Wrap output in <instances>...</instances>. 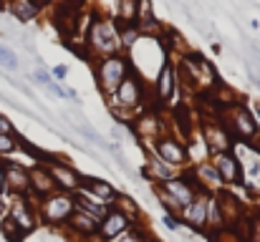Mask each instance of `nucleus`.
Wrapping results in <instances>:
<instances>
[{"instance_id": "20e7f679", "label": "nucleus", "mask_w": 260, "mask_h": 242, "mask_svg": "<svg viewBox=\"0 0 260 242\" xmlns=\"http://www.w3.org/2000/svg\"><path fill=\"white\" fill-rule=\"evenodd\" d=\"M162 194H165V199L170 202V207H172V210H177V207H182V210H184L187 204H192V202H194L197 189H194L187 179L174 177V179H167V182H165Z\"/></svg>"}, {"instance_id": "f8f14e48", "label": "nucleus", "mask_w": 260, "mask_h": 242, "mask_svg": "<svg viewBox=\"0 0 260 242\" xmlns=\"http://www.w3.org/2000/svg\"><path fill=\"white\" fill-rule=\"evenodd\" d=\"M81 192L91 194L93 199H99L101 204H111V199H116V189L104 182V179H91V177H81V184H79Z\"/></svg>"}, {"instance_id": "4468645a", "label": "nucleus", "mask_w": 260, "mask_h": 242, "mask_svg": "<svg viewBox=\"0 0 260 242\" xmlns=\"http://www.w3.org/2000/svg\"><path fill=\"white\" fill-rule=\"evenodd\" d=\"M184 222L197 230L207 225V197H194V202L184 207Z\"/></svg>"}, {"instance_id": "cd10ccee", "label": "nucleus", "mask_w": 260, "mask_h": 242, "mask_svg": "<svg viewBox=\"0 0 260 242\" xmlns=\"http://www.w3.org/2000/svg\"><path fill=\"white\" fill-rule=\"evenodd\" d=\"M111 242H144V237L137 235V232H129V230H126L124 235H119L116 240H111Z\"/></svg>"}, {"instance_id": "a211bd4d", "label": "nucleus", "mask_w": 260, "mask_h": 242, "mask_svg": "<svg viewBox=\"0 0 260 242\" xmlns=\"http://www.w3.org/2000/svg\"><path fill=\"white\" fill-rule=\"evenodd\" d=\"M10 220L28 235V232H33V227H36V215H33V210L25 204V202H15L13 204V210H10Z\"/></svg>"}, {"instance_id": "7ed1b4c3", "label": "nucleus", "mask_w": 260, "mask_h": 242, "mask_svg": "<svg viewBox=\"0 0 260 242\" xmlns=\"http://www.w3.org/2000/svg\"><path fill=\"white\" fill-rule=\"evenodd\" d=\"M74 210H76V202H74V197H69V194H48V197L41 202V215H43V220H46L48 225H61V222H66V220L74 215Z\"/></svg>"}, {"instance_id": "6e6552de", "label": "nucleus", "mask_w": 260, "mask_h": 242, "mask_svg": "<svg viewBox=\"0 0 260 242\" xmlns=\"http://www.w3.org/2000/svg\"><path fill=\"white\" fill-rule=\"evenodd\" d=\"M154 149H157V157L165 161V164H170V166H184L187 164V149L177 142V139H170V136H162V139H157V144H154Z\"/></svg>"}, {"instance_id": "a878e982", "label": "nucleus", "mask_w": 260, "mask_h": 242, "mask_svg": "<svg viewBox=\"0 0 260 242\" xmlns=\"http://www.w3.org/2000/svg\"><path fill=\"white\" fill-rule=\"evenodd\" d=\"M0 66L8 68V71H18V58H15V53H13L10 48H5L3 43H0Z\"/></svg>"}, {"instance_id": "dca6fc26", "label": "nucleus", "mask_w": 260, "mask_h": 242, "mask_svg": "<svg viewBox=\"0 0 260 242\" xmlns=\"http://www.w3.org/2000/svg\"><path fill=\"white\" fill-rule=\"evenodd\" d=\"M33 81H36L41 88H46L51 96H56V98H69V88H63L58 81H53V76H51L43 66H38V68L33 71Z\"/></svg>"}, {"instance_id": "c9c22d12", "label": "nucleus", "mask_w": 260, "mask_h": 242, "mask_svg": "<svg viewBox=\"0 0 260 242\" xmlns=\"http://www.w3.org/2000/svg\"><path fill=\"white\" fill-rule=\"evenodd\" d=\"M91 242H96V240H91Z\"/></svg>"}, {"instance_id": "6ab92c4d", "label": "nucleus", "mask_w": 260, "mask_h": 242, "mask_svg": "<svg viewBox=\"0 0 260 242\" xmlns=\"http://www.w3.org/2000/svg\"><path fill=\"white\" fill-rule=\"evenodd\" d=\"M174 91H177V81H174V71L172 66H162V71L157 74V93H159V98L162 101H170L174 96Z\"/></svg>"}, {"instance_id": "c85d7f7f", "label": "nucleus", "mask_w": 260, "mask_h": 242, "mask_svg": "<svg viewBox=\"0 0 260 242\" xmlns=\"http://www.w3.org/2000/svg\"><path fill=\"white\" fill-rule=\"evenodd\" d=\"M0 134H8V136H13V124L0 114Z\"/></svg>"}, {"instance_id": "ddd939ff", "label": "nucleus", "mask_w": 260, "mask_h": 242, "mask_svg": "<svg viewBox=\"0 0 260 242\" xmlns=\"http://www.w3.org/2000/svg\"><path fill=\"white\" fill-rule=\"evenodd\" d=\"M5 187H10L15 194H23L30 189V171L20 164H8L5 166Z\"/></svg>"}, {"instance_id": "2eb2a0df", "label": "nucleus", "mask_w": 260, "mask_h": 242, "mask_svg": "<svg viewBox=\"0 0 260 242\" xmlns=\"http://www.w3.org/2000/svg\"><path fill=\"white\" fill-rule=\"evenodd\" d=\"M30 189H33L38 197H48V194H53V192H56V182L51 179L48 169L38 166V169H33V171H30Z\"/></svg>"}, {"instance_id": "4be33fe9", "label": "nucleus", "mask_w": 260, "mask_h": 242, "mask_svg": "<svg viewBox=\"0 0 260 242\" xmlns=\"http://www.w3.org/2000/svg\"><path fill=\"white\" fill-rule=\"evenodd\" d=\"M194 174L205 182V184H210V187H220L222 184V179H220V174H217V169L212 166V161H207V164H200L197 169H194Z\"/></svg>"}, {"instance_id": "2f4dec72", "label": "nucleus", "mask_w": 260, "mask_h": 242, "mask_svg": "<svg viewBox=\"0 0 260 242\" xmlns=\"http://www.w3.org/2000/svg\"><path fill=\"white\" fill-rule=\"evenodd\" d=\"M253 242H260V215L255 217V222H253Z\"/></svg>"}, {"instance_id": "72a5a7b5", "label": "nucleus", "mask_w": 260, "mask_h": 242, "mask_svg": "<svg viewBox=\"0 0 260 242\" xmlns=\"http://www.w3.org/2000/svg\"><path fill=\"white\" fill-rule=\"evenodd\" d=\"M258 116H260V106H258Z\"/></svg>"}, {"instance_id": "473e14b6", "label": "nucleus", "mask_w": 260, "mask_h": 242, "mask_svg": "<svg viewBox=\"0 0 260 242\" xmlns=\"http://www.w3.org/2000/svg\"><path fill=\"white\" fill-rule=\"evenodd\" d=\"M5 189V166H0V192Z\"/></svg>"}, {"instance_id": "f3484780", "label": "nucleus", "mask_w": 260, "mask_h": 242, "mask_svg": "<svg viewBox=\"0 0 260 242\" xmlns=\"http://www.w3.org/2000/svg\"><path fill=\"white\" fill-rule=\"evenodd\" d=\"M69 225H71V230H76L79 235H96L99 232V220L96 217H91L86 212H81V210H74V215L66 220Z\"/></svg>"}, {"instance_id": "39448f33", "label": "nucleus", "mask_w": 260, "mask_h": 242, "mask_svg": "<svg viewBox=\"0 0 260 242\" xmlns=\"http://www.w3.org/2000/svg\"><path fill=\"white\" fill-rule=\"evenodd\" d=\"M212 166L217 169L222 184H240L243 182V166H240V161L233 152L212 154Z\"/></svg>"}, {"instance_id": "aec40b11", "label": "nucleus", "mask_w": 260, "mask_h": 242, "mask_svg": "<svg viewBox=\"0 0 260 242\" xmlns=\"http://www.w3.org/2000/svg\"><path fill=\"white\" fill-rule=\"evenodd\" d=\"M10 13L15 15V20L28 23L38 15V5L36 0H10Z\"/></svg>"}, {"instance_id": "412c9836", "label": "nucleus", "mask_w": 260, "mask_h": 242, "mask_svg": "<svg viewBox=\"0 0 260 242\" xmlns=\"http://www.w3.org/2000/svg\"><path fill=\"white\" fill-rule=\"evenodd\" d=\"M225 215H222V204L217 197H207V225L210 227H222Z\"/></svg>"}, {"instance_id": "f704fd0d", "label": "nucleus", "mask_w": 260, "mask_h": 242, "mask_svg": "<svg viewBox=\"0 0 260 242\" xmlns=\"http://www.w3.org/2000/svg\"><path fill=\"white\" fill-rule=\"evenodd\" d=\"M74 3H81V0H74Z\"/></svg>"}, {"instance_id": "423d86ee", "label": "nucleus", "mask_w": 260, "mask_h": 242, "mask_svg": "<svg viewBox=\"0 0 260 242\" xmlns=\"http://www.w3.org/2000/svg\"><path fill=\"white\" fill-rule=\"evenodd\" d=\"M114 103L116 106H124V109H137L139 103H142V81L139 76H126V79L121 81V86L114 91Z\"/></svg>"}, {"instance_id": "f257e3e1", "label": "nucleus", "mask_w": 260, "mask_h": 242, "mask_svg": "<svg viewBox=\"0 0 260 242\" xmlns=\"http://www.w3.org/2000/svg\"><path fill=\"white\" fill-rule=\"evenodd\" d=\"M132 74V63L124 58V56H109L104 61H99V68H96V81H99V88L106 93V96H114V91L121 86V81Z\"/></svg>"}, {"instance_id": "393cba45", "label": "nucleus", "mask_w": 260, "mask_h": 242, "mask_svg": "<svg viewBox=\"0 0 260 242\" xmlns=\"http://www.w3.org/2000/svg\"><path fill=\"white\" fill-rule=\"evenodd\" d=\"M149 169H152L159 179H165V182H167V179H174L172 166H170V164H165L162 159H152V161H149Z\"/></svg>"}, {"instance_id": "b1692460", "label": "nucleus", "mask_w": 260, "mask_h": 242, "mask_svg": "<svg viewBox=\"0 0 260 242\" xmlns=\"http://www.w3.org/2000/svg\"><path fill=\"white\" fill-rule=\"evenodd\" d=\"M116 15L124 23H134V18H137V0H116Z\"/></svg>"}, {"instance_id": "1a4fd4ad", "label": "nucleus", "mask_w": 260, "mask_h": 242, "mask_svg": "<svg viewBox=\"0 0 260 242\" xmlns=\"http://www.w3.org/2000/svg\"><path fill=\"white\" fill-rule=\"evenodd\" d=\"M129 227H132L129 215H124L121 210H111V212H106V217L101 220V225H99V235H101L104 240H116V237L124 235Z\"/></svg>"}, {"instance_id": "bb28decb", "label": "nucleus", "mask_w": 260, "mask_h": 242, "mask_svg": "<svg viewBox=\"0 0 260 242\" xmlns=\"http://www.w3.org/2000/svg\"><path fill=\"white\" fill-rule=\"evenodd\" d=\"M15 149V139L8 136V134H0V154H8Z\"/></svg>"}, {"instance_id": "9b49d317", "label": "nucleus", "mask_w": 260, "mask_h": 242, "mask_svg": "<svg viewBox=\"0 0 260 242\" xmlns=\"http://www.w3.org/2000/svg\"><path fill=\"white\" fill-rule=\"evenodd\" d=\"M48 174H51V179L56 182V187H61V189H66V192H74V189H79V184H81L79 171H74V169H71L69 164H63V161H51Z\"/></svg>"}, {"instance_id": "5701e85b", "label": "nucleus", "mask_w": 260, "mask_h": 242, "mask_svg": "<svg viewBox=\"0 0 260 242\" xmlns=\"http://www.w3.org/2000/svg\"><path fill=\"white\" fill-rule=\"evenodd\" d=\"M0 232H3V237L8 242H23V237H25V232H23L10 217H5V220L0 222Z\"/></svg>"}, {"instance_id": "0eeeda50", "label": "nucleus", "mask_w": 260, "mask_h": 242, "mask_svg": "<svg viewBox=\"0 0 260 242\" xmlns=\"http://www.w3.org/2000/svg\"><path fill=\"white\" fill-rule=\"evenodd\" d=\"M202 139L207 142V147H210L212 154L233 152V136L225 131L222 124H210V121H205V124H202Z\"/></svg>"}, {"instance_id": "c756f323", "label": "nucleus", "mask_w": 260, "mask_h": 242, "mask_svg": "<svg viewBox=\"0 0 260 242\" xmlns=\"http://www.w3.org/2000/svg\"><path fill=\"white\" fill-rule=\"evenodd\" d=\"M165 225H167V230H172V232H177V230H179V220H177V217H172V215H165Z\"/></svg>"}, {"instance_id": "9d476101", "label": "nucleus", "mask_w": 260, "mask_h": 242, "mask_svg": "<svg viewBox=\"0 0 260 242\" xmlns=\"http://www.w3.org/2000/svg\"><path fill=\"white\" fill-rule=\"evenodd\" d=\"M233 129H235V136L243 139V142H250L258 134V124H255L253 114L243 103L233 106Z\"/></svg>"}, {"instance_id": "f03ea898", "label": "nucleus", "mask_w": 260, "mask_h": 242, "mask_svg": "<svg viewBox=\"0 0 260 242\" xmlns=\"http://www.w3.org/2000/svg\"><path fill=\"white\" fill-rule=\"evenodd\" d=\"M86 43L96 53H104L106 58H109V56H116V53H119V46H121V41H119V28H114L109 20H96V23L91 25V30H88Z\"/></svg>"}, {"instance_id": "7c9ffc66", "label": "nucleus", "mask_w": 260, "mask_h": 242, "mask_svg": "<svg viewBox=\"0 0 260 242\" xmlns=\"http://www.w3.org/2000/svg\"><path fill=\"white\" fill-rule=\"evenodd\" d=\"M66 74H69V68H66V66H56V68H53V79L63 81L66 79Z\"/></svg>"}]
</instances>
